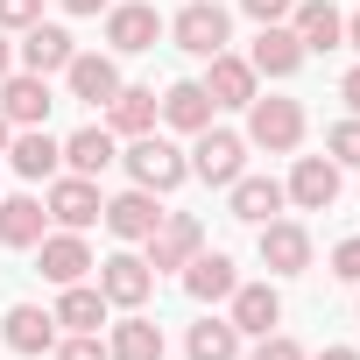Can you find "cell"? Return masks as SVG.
Listing matches in <instances>:
<instances>
[{
  "instance_id": "obj_21",
  "label": "cell",
  "mask_w": 360,
  "mask_h": 360,
  "mask_svg": "<svg viewBox=\"0 0 360 360\" xmlns=\"http://www.w3.org/2000/svg\"><path fill=\"white\" fill-rule=\"evenodd\" d=\"M8 162H15V176H57V162H64V141H50L43 127H22V134H8Z\"/></svg>"
},
{
  "instance_id": "obj_28",
  "label": "cell",
  "mask_w": 360,
  "mask_h": 360,
  "mask_svg": "<svg viewBox=\"0 0 360 360\" xmlns=\"http://www.w3.org/2000/svg\"><path fill=\"white\" fill-rule=\"evenodd\" d=\"M8 346H15V353H50V346H57V318L36 311V304H15V311H8Z\"/></svg>"
},
{
  "instance_id": "obj_36",
  "label": "cell",
  "mask_w": 360,
  "mask_h": 360,
  "mask_svg": "<svg viewBox=\"0 0 360 360\" xmlns=\"http://www.w3.org/2000/svg\"><path fill=\"white\" fill-rule=\"evenodd\" d=\"M240 8H248L255 22H290V8H297V0H240Z\"/></svg>"
},
{
  "instance_id": "obj_16",
  "label": "cell",
  "mask_w": 360,
  "mask_h": 360,
  "mask_svg": "<svg viewBox=\"0 0 360 360\" xmlns=\"http://www.w3.org/2000/svg\"><path fill=\"white\" fill-rule=\"evenodd\" d=\"M262 262H269L276 276H304V269H311V233H304L297 219H269V226H262Z\"/></svg>"
},
{
  "instance_id": "obj_40",
  "label": "cell",
  "mask_w": 360,
  "mask_h": 360,
  "mask_svg": "<svg viewBox=\"0 0 360 360\" xmlns=\"http://www.w3.org/2000/svg\"><path fill=\"white\" fill-rule=\"evenodd\" d=\"M318 360H360V353H353V346H325Z\"/></svg>"
},
{
  "instance_id": "obj_37",
  "label": "cell",
  "mask_w": 360,
  "mask_h": 360,
  "mask_svg": "<svg viewBox=\"0 0 360 360\" xmlns=\"http://www.w3.org/2000/svg\"><path fill=\"white\" fill-rule=\"evenodd\" d=\"M339 99H346V106H353V113H360V64H353V71H346V78H339Z\"/></svg>"
},
{
  "instance_id": "obj_22",
  "label": "cell",
  "mask_w": 360,
  "mask_h": 360,
  "mask_svg": "<svg viewBox=\"0 0 360 360\" xmlns=\"http://www.w3.org/2000/svg\"><path fill=\"white\" fill-rule=\"evenodd\" d=\"M233 198V219H248V226H269L276 212H283V184H276V176H233V184H226Z\"/></svg>"
},
{
  "instance_id": "obj_26",
  "label": "cell",
  "mask_w": 360,
  "mask_h": 360,
  "mask_svg": "<svg viewBox=\"0 0 360 360\" xmlns=\"http://www.w3.org/2000/svg\"><path fill=\"white\" fill-rule=\"evenodd\" d=\"M64 162H71V176H99L106 162H120V148H113V127H78V134L64 141Z\"/></svg>"
},
{
  "instance_id": "obj_6",
  "label": "cell",
  "mask_w": 360,
  "mask_h": 360,
  "mask_svg": "<svg viewBox=\"0 0 360 360\" xmlns=\"http://www.w3.org/2000/svg\"><path fill=\"white\" fill-rule=\"evenodd\" d=\"M36 269H43V276L64 290V283H85L99 262H92L85 233H71V226H64V233H43V240H36Z\"/></svg>"
},
{
  "instance_id": "obj_12",
  "label": "cell",
  "mask_w": 360,
  "mask_h": 360,
  "mask_svg": "<svg viewBox=\"0 0 360 360\" xmlns=\"http://www.w3.org/2000/svg\"><path fill=\"white\" fill-rule=\"evenodd\" d=\"M106 233L113 240H148L155 226H162V212H155V191H141V184H127L120 198H106Z\"/></svg>"
},
{
  "instance_id": "obj_41",
  "label": "cell",
  "mask_w": 360,
  "mask_h": 360,
  "mask_svg": "<svg viewBox=\"0 0 360 360\" xmlns=\"http://www.w3.org/2000/svg\"><path fill=\"white\" fill-rule=\"evenodd\" d=\"M8 134H15V120H8V113H0V155H8Z\"/></svg>"
},
{
  "instance_id": "obj_31",
  "label": "cell",
  "mask_w": 360,
  "mask_h": 360,
  "mask_svg": "<svg viewBox=\"0 0 360 360\" xmlns=\"http://www.w3.org/2000/svg\"><path fill=\"white\" fill-rule=\"evenodd\" d=\"M325 148H332V162H339V169H360V113H353V120H339V127L325 134Z\"/></svg>"
},
{
  "instance_id": "obj_8",
  "label": "cell",
  "mask_w": 360,
  "mask_h": 360,
  "mask_svg": "<svg viewBox=\"0 0 360 360\" xmlns=\"http://www.w3.org/2000/svg\"><path fill=\"white\" fill-rule=\"evenodd\" d=\"M198 248H205V226H198L191 212H162V226L148 233V269H155V276H162V269H184Z\"/></svg>"
},
{
  "instance_id": "obj_1",
  "label": "cell",
  "mask_w": 360,
  "mask_h": 360,
  "mask_svg": "<svg viewBox=\"0 0 360 360\" xmlns=\"http://www.w3.org/2000/svg\"><path fill=\"white\" fill-rule=\"evenodd\" d=\"M120 162H127V176H134V184H141V191H155V198H162V191H176V184L191 176V155L176 148V141H162L155 127H148V134H134Z\"/></svg>"
},
{
  "instance_id": "obj_5",
  "label": "cell",
  "mask_w": 360,
  "mask_h": 360,
  "mask_svg": "<svg viewBox=\"0 0 360 360\" xmlns=\"http://www.w3.org/2000/svg\"><path fill=\"white\" fill-rule=\"evenodd\" d=\"M43 212H50L57 226L85 233V226L106 212V198H99V176H57V184H50V198H43Z\"/></svg>"
},
{
  "instance_id": "obj_35",
  "label": "cell",
  "mask_w": 360,
  "mask_h": 360,
  "mask_svg": "<svg viewBox=\"0 0 360 360\" xmlns=\"http://www.w3.org/2000/svg\"><path fill=\"white\" fill-rule=\"evenodd\" d=\"M332 276L339 283H360V240H339L332 248Z\"/></svg>"
},
{
  "instance_id": "obj_20",
  "label": "cell",
  "mask_w": 360,
  "mask_h": 360,
  "mask_svg": "<svg viewBox=\"0 0 360 360\" xmlns=\"http://www.w3.org/2000/svg\"><path fill=\"white\" fill-rule=\"evenodd\" d=\"M155 113H162L176 134H205V127H212V92H205L198 78H184V85H169V92H162Z\"/></svg>"
},
{
  "instance_id": "obj_18",
  "label": "cell",
  "mask_w": 360,
  "mask_h": 360,
  "mask_svg": "<svg viewBox=\"0 0 360 360\" xmlns=\"http://www.w3.org/2000/svg\"><path fill=\"white\" fill-rule=\"evenodd\" d=\"M212 71L198 78L205 92H212V106H248L255 99V64L248 57H233V50H219V57H205Z\"/></svg>"
},
{
  "instance_id": "obj_15",
  "label": "cell",
  "mask_w": 360,
  "mask_h": 360,
  "mask_svg": "<svg viewBox=\"0 0 360 360\" xmlns=\"http://www.w3.org/2000/svg\"><path fill=\"white\" fill-rule=\"evenodd\" d=\"M290 29H297L304 57H311V50H339V43H346V15L332 8V0H297V8H290Z\"/></svg>"
},
{
  "instance_id": "obj_24",
  "label": "cell",
  "mask_w": 360,
  "mask_h": 360,
  "mask_svg": "<svg viewBox=\"0 0 360 360\" xmlns=\"http://www.w3.org/2000/svg\"><path fill=\"white\" fill-rule=\"evenodd\" d=\"M43 219H50V212H43V198H29V191H22V198H0V248H36V240H43Z\"/></svg>"
},
{
  "instance_id": "obj_13",
  "label": "cell",
  "mask_w": 360,
  "mask_h": 360,
  "mask_svg": "<svg viewBox=\"0 0 360 360\" xmlns=\"http://www.w3.org/2000/svg\"><path fill=\"white\" fill-rule=\"evenodd\" d=\"M50 106H57L50 99V78H36V71H22V78L8 71V78H0V113H8L15 127H43Z\"/></svg>"
},
{
  "instance_id": "obj_9",
  "label": "cell",
  "mask_w": 360,
  "mask_h": 360,
  "mask_svg": "<svg viewBox=\"0 0 360 360\" xmlns=\"http://www.w3.org/2000/svg\"><path fill=\"white\" fill-rule=\"evenodd\" d=\"M283 198L304 205V212H332V198H339V162H332V155H297Z\"/></svg>"
},
{
  "instance_id": "obj_11",
  "label": "cell",
  "mask_w": 360,
  "mask_h": 360,
  "mask_svg": "<svg viewBox=\"0 0 360 360\" xmlns=\"http://www.w3.org/2000/svg\"><path fill=\"white\" fill-rule=\"evenodd\" d=\"M248 64H255V78H297V64H304L297 29H290V22H262V36H255Z\"/></svg>"
},
{
  "instance_id": "obj_42",
  "label": "cell",
  "mask_w": 360,
  "mask_h": 360,
  "mask_svg": "<svg viewBox=\"0 0 360 360\" xmlns=\"http://www.w3.org/2000/svg\"><path fill=\"white\" fill-rule=\"evenodd\" d=\"M346 43H353V50H360V15H353V22H346Z\"/></svg>"
},
{
  "instance_id": "obj_2",
  "label": "cell",
  "mask_w": 360,
  "mask_h": 360,
  "mask_svg": "<svg viewBox=\"0 0 360 360\" xmlns=\"http://www.w3.org/2000/svg\"><path fill=\"white\" fill-rule=\"evenodd\" d=\"M169 36H176V50H184V57H219V50L233 43V22H226L219 0H184L176 22H169Z\"/></svg>"
},
{
  "instance_id": "obj_19",
  "label": "cell",
  "mask_w": 360,
  "mask_h": 360,
  "mask_svg": "<svg viewBox=\"0 0 360 360\" xmlns=\"http://www.w3.org/2000/svg\"><path fill=\"white\" fill-rule=\"evenodd\" d=\"M226 304H233V332H255V339H262V332L283 325V297H276L269 283H233Z\"/></svg>"
},
{
  "instance_id": "obj_25",
  "label": "cell",
  "mask_w": 360,
  "mask_h": 360,
  "mask_svg": "<svg viewBox=\"0 0 360 360\" xmlns=\"http://www.w3.org/2000/svg\"><path fill=\"white\" fill-rule=\"evenodd\" d=\"M155 106H162V99H155L148 85H120V92L106 99V113H113V134H127V141H134V134H148V127H155Z\"/></svg>"
},
{
  "instance_id": "obj_3",
  "label": "cell",
  "mask_w": 360,
  "mask_h": 360,
  "mask_svg": "<svg viewBox=\"0 0 360 360\" xmlns=\"http://www.w3.org/2000/svg\"><path fill=\"white\" fill-rule=\"evenodd\" d=\"M248 141L255 148H269V155H290L297 141H304V106L297 99H248Z\"/></svg>"
},
{
  "instance_id": "obj_39",
  "label": "cell",
  "mask_w": 360,
  "mask_h": 360,
  "mask_svg": "<svg viewBox=\"0 0 360 360\" xmlns=\"http://www.w3.org/2000/svg\"><path fill=\"white\" fill-rule=\"evenodd\" d=\"M106 0H64V15H99Z\"/></svg>"
},
{
  "instance_id": "obj_23",
  "label": "cell",
  "mask_w": 360,
  "mask_h": 360,
  "mask_svg": "<svg viewBox=\"0 0 360 360\" xmlns=\"http://www.w3.org/2000/svg\"><path fill=\"white\" fill-rule=\"evenodd\" d=\"M233 283H240V276H233V262H226V255H205V248H198V255L184 262V290H191L198 304H219V297H233Z\"/></svg>"
},
{
  "instance_id": "obj_14",
  "label": "cell",
  "mask_w": 360,
  "mask_h": 360,
  "mask_svg": "<svg viewBox=\"0 0 360 360\" xmlns=\"http://www.w3.org/2000/svg\"><path fill=\"white\" fill-rule=\"evenodd\" d=\"M64 85H71V99L106 106V99L120 92V64H113V57H99V50H78V57L64 64Z\"/></svg>"
},
{
  "instance_id": "obj_27",
  "label": "cell",
  "mask_w": 360,
  "mask_h": 360,
  "mask_svg": "<svg viewBox=\"0 0 360 360\" xmlns=\"http://www.w3.org/2000/svg\"><path fill=\"white\" fill-rule=\"evenodd\" d=\"M64 332H99L106 325V297L92 290V283H64V297H57V311H50Z\"/></svg>"
},
{
  "instance_id": "obj_4",
  "label": "cell",
  "mask_w": 360,
  "mask_h": 360,
  "mask_svg": "<svg viewBox=\"0 0 360 360\" xmlns=\"http://www.w3.org/2000/svg\"><path fill=\"white\" fill-rule=\"evenodd\" d=\"M248 169V134H226V127H205L198 148H191V176H205V184H233V176Z\"/></svg>"
},
{
  "instance_id": "obj_34",
  "label": "cell",
  "mask_w": 360,
  "mask_h": 360,
  "mask_svg": "<svg viewBox=\"0 0 360 360\" xmlns=\"http://www.w3.org/2000/svg\"><path fill=\"white\" fill-rule=\"evenodd\" d=\"M248 360H311V353H304L297 339H283V332H262V346H255Z\"/></svg>"
},
{
  "instance_id": "obj_32",
  "label": "cell",
  "mask_w": 360,
  "mask_h": 360,
  "mask_svg": "<svg viewBox=\"0 0 360 360\" xmlns=\"http://www.w3.org/2000/svg\"><path fill=\"white\" fill-rule=\"evenodd\" d=\"M50 353H57V360H113V353L99 346V332H64Z\"/></svg>"
},
{
  "instance_id": "obj_17",
  "label": "cell",
  "mask_w": 360,
  "mask_h": 360,
  "mask_svg": "<svg viewBox=\"0 0 360 360\" xmlns=\"http://www.w3.org/2000/svg\"><path fill=\"white\" fill-rule=\"evenodd\" d=\"M78 57V43H71V29H57V22H36V29H22V64L36 71V78H50V71H64Z\"/></svg>"
},
{
  "instance_id": "obj_29",
  "label": "cell",
  "mask_w": 360,
  "mask_h": 360,
  "mask_svg": "<svg viewBox=\"0 0 360 360\" xmlns=\"http://www.w3.org/2000/svg\"><path fill=\"white\" fill-rule=\"evenodd\" d=\"M113 360H162V332H155V318H141V311H127L120 325H113V346H106Z\"/></svg>"
},
{
  "instance_id": "obj_38",
  "label": "cell",
  "mask_w": 360,
  "mask_h": 360,
  "mask_svg": "<svg viewBox=\"0 0 360 360\" xmlns=\"http://www.w3.org/2000/svg\"><path fill=\"white\" fill-rule=\"evenodd\" d=\"M15 71V43H8V29H0V78Z\"/></svg>"
},
{
  "instance_id": "obj_7",
  "label": "cell",
  "mask_w": 360,
  "mask_h": 360,
  "mask_svg": "<svg viewBox=\"0 0 360 360\" xmlns=\"http://www.w3.org/2000/svg\"><path fill=\"white\" fill-rule=\"evenodd\" d=\"M148 290H155V269H148L141 255H106V262H99V297H106V304L141 311Z\"/></svg>"
},
{
  "instance_id": "obj_33",
  "label": "cell",
  "mask_w": 360,
  "mask_h": 360,
  "mask_svg": "<svg viewBox=\"0 0 360 360\" xmlns=\"http://www.w3.org/2000/svg\"><path fill=\"white\" fill-rule=\"evenodd\" d=\"M43 22V0H0V29H36Z\"/></svg>"
},
{
  "instance_id": "obj_10",
  "label": "cell",
  "mask_w": 360,
  "mask_h": 360,
  "mask_svg": "<svg viewBox=\"0 0 360 360\" xmlns=\"http://www.w3.org/2000/svg\"><path fill=\"white\" fill-rule=\"evenodd\" d=\"M155 36H162V15L148 8V0H127V8H106V43H113L120 57H141V50H155Z\"/></svg>"
},
{
  "instance_id": "obj_30",
  "label": "cell",
  "mask_w": 360,
  "mask_h": 360,
  "mask_svg": "<svg viewBox=\"0 0 360 360\" xmlns=\"http://www.w3.org/2000/svg\"><path fill=\"white\" fill-rule=\"evenodd\" d=\"M184 353H191V360H240V332H233V318H198L191 339H184Z\"/></svg>"
}]
</instances>
